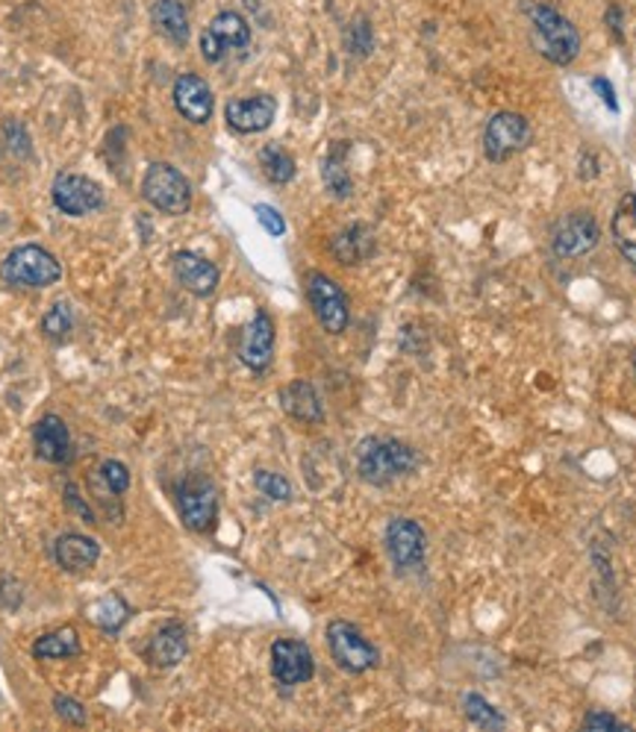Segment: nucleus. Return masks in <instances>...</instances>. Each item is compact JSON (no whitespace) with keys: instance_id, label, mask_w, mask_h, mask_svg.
Returning <instances> with one entry per match:
<instances>
[{"instance_id":"1","label":"nucleus","mask_w":636,"mask_h":732,"mask_svg":"<svg viewBox=\"0 0 636 732\" xmlns=\"http://www.w3.org/2000/svg\"><path fill=\"white\" fill-rule=\"evenodd\" d=\"M419 468V453L398 439L369 436L357 444V474L371 485H389Z\"/></svg>"},{"instance_id":"2","label":"nucleus","mask_w":636,"mask_h":732,"mask_svg":"<svg viewBox=\"0 0 636 732\" xmlns=\"http://www.w3.org/2000/svg\"><path fill=\"white\" fill-rule=\"evenodd\" d=\"M531 27H534L536 50L554 65H572L581 54V33L569 19L548 3H536L531 10Z\"/></svg>"},{"instance_id":"3","label":"nucleus","mask_w":636,"mask_h":732,"mask_svg":"<svg viewBox=\"0 0 636 732\" xmlns=\"http://www.w3.org/2000/svg\"><path fill=\"white\" fill-rule=\"evenodd\" d=\"M0 277L19 289H47L63 280V266L42 245H21L3 259Z\"/></svg>"},{"instance_id":"4","label":"nucleus","mask_w":636,"mask_h":732,"mask_svg":"<svg viewBox=\"0 0 636 732\" xmlns=\"http://www.w3.org/2000/svg\"><path fill=\"white\" fill-rule=\"evenodd\" d=\"M142 198L163 215H186L192 210V185L175 166L168 162H150L142 177Z\"/></svg>"},{"instance_id":"5","label":"nucleus","mask_w":636,"mask_h":732,"mask_svg":"<svg viewBox=\"0 0 636 732\" xmlns=\"http://www.w3.org/2000/svg\"><path fill=\"white\" fill-rule=\"evenodd\" d=\"M327 647L333 662L348 674H366L380 665V650L348 621H333L327 627Z\"/></svg>"},{"instance_id":"6","label":"nucleus","mask_w":636,"mask_h":732,"mask_svg":"<svg viewBox=\"0 0 636 732\" xmlns=\"http://www.w3.org/2000/svg\"><path fill=\"white\" fill-rule=\"evenodd\" d=\"M306 297H310V306H313L319 324L331 336H339V333L348 330V297H345L342 285L333 277L322 274V271L306 274Z\"/></svg>"},{"instance_id":"7","label":"nucleus","mask_w":636,"mask_h":732,"mask_svg":"<svg viewBox=\"0 0 636 732\" xmlns=\"http://www.w3.org/2000/svg\"><path fill=\"white\" fill-rule=\"evenodd\" d=\"M527 142H531V124L518 112H499L483 129V154L489 162H507L510 156L525 150Z\"/></svg>"},{"instance_id":"8","label":"nucleus","mask_w":636,"mask_h":732,"mask_svg":"<svg viewBox=\"0 0 636 732\" xmlns=\"http://www.w3.org/2000/svg\"><path fill=\"white\" fill-rule=\"evenodd\" d=\"M248 45L250 27L239 12H219L201 33V56L207 63H222L231 50H245Z\"/></svg>"},{"instance_id":"9","label":"nucleus","mask_w":636,"mask_h":732,"mask_svg":"<svg viewBox=\"0 0 636 732\" xmlns=\"http://www.w3.org/2000/svg\"><path fill=\"white\" fill-rule=\"evenodd\" d=\"M51 198L56 210L71 218H86L103 206V189L83 174H56Z\"/></svg>"},{"instance_id":"10","label":"nucleus","mask_w":636,"mask_h":732,"mask_svg":"<svg viewBox=\"0 0 636 732\" xmlns=\"http://www.w3.org/2000/svg\"><path fill=\"white\" fill-rule=\"evenodd\" d=\"M177 513L192 532H210L219 518V492L210 480H189L177 492Z\"/></svg>"},{"instance_id":"11","label":"nucleus","mask_w":636,"mask_h":732,"mask_svg":"<svg viewBox=\"0 0 636 732\" xmlns=\"http://www.w3.org/2000/svg\"><path fill=\"white\" fill-rule=\"evenodd\" d=\"M599 238V224H595L590 212H569V215H562V218L557 221L551 245L557 257L578 259L587 257L590 250H595Z\"/></svg>"},{"instance_id":"12","label":"nucleus","mask_w":636,"mask_h":732,"mask_svg":"<svg viewBox=\"0 0 636 732\" xmlns=\"http://www.w3.org/2000/svg\"><path fill=\"white\" fill-rule=\"evenodd\" d=\"M387 553L398 571H419L427 556V536L413 518H392L387 527Z\"/></svg>"},{"instance_id":"13","label":"nucleus","mask_w":636,"mask_h":732,"mask_svg":"<svg viewBox=\"0 0 636 732\" xmlns=\"http://www.w3.org/2000/svg\"><path fill=\"white\" fill-rule=\"evenodd\" d=\"M271 674L280 686H301L310 683L315 674V660L304 641L277 639L271 644Z\"/></svg>"},{"instance_id":"14","label":"nucleus","mask_w":636,"mask_h":732,"mask_svg":"<svg viewBox=\"0 0 636 732\" xmlns=\"http://www.w3.org/2000/svg\"><path fill=\"white\" fill-rule=\"evenodd\" d=\"M239 359L242 365L257 371V374L271 365V359H275V320L268 318V312L259 309L248 327L242 330Z\"/></svg>"},{"instance_id":"15","label":"nucleus","mask_w":636,"mask_h":732,"mask_svg":"<svg viewBox=\"0 0 636 732\" xmlns=\"http://www.w3.org/2000/svg\"><path fill=\"white\" fill-rule=\"evenodd\" d=\"M277 115V101L268 94H254V98H236L224 106V121L227 127L250 136V133H263L271 127Z\"/></svg>"},{"instance_id":"16","label":"nucleus","mask_w":636,"mask_h":732,"mask_svg":"<svg viewBox=\"0 0 636 732\" xmlns=\"http://www.w3.org/2000/svg\"><path fill=\"white\" fill-rule=\"evenodd\" d=\"M171 98H175V110L189 124H207L212 119L215 98H212L207 80H201L198 74H180L175 80V89H171Z\"/></svg>"},{"instance_id":"17","label":"nucleus","mask_w":636,"mask_h":732,"mask_svg":"<svg viewBox=\"0 0 636 732\" xmlns=\"http://www.w3.org/2000/svg\"><path fill=\"white\" fill-rule=\"evenodd\" d=\"M171 268H175L177 283L183 285L186 292L194 294V297H210L219 289V268L212 266L210 259L201 257V254H192V250H177L171 257Z\"/></svg>"},{"instance_id":"18","label":"nucleus","mask_w":636,"mask_h":732,"mask_svg":"<svg viewBox=\"0 0 636 732\" xmlns=\"http://www.w3.org/2000/svg\"><path fill=\"white\" fill-rule=\"evenodd\" d=\"M54 559L56 565L68 574H83V571H92L98 565L101 544L92 536H83V532H63L54 541Z\"/></svg>"},{"instance_id":"19","label":"nucleus","mask_w":636,"mask_h":732,"mask_svg":"<svg viewBox=\"0 0 636 732\" xmlns=\"http://www.w3.org/2000/svg\"><path fill=\"white\" fill-rule=\"evenodd\" d=\"M186 653H189V632H186L183 623L168 621L163 623V627L154 632V639L148 641L145 660H148L154 668H175V665H180V662L186 660Z\"/></svg>"},{"instance_id":"20","label":"nucleus","mask_w":636,"mask_h":732,"mask_svg":"<svg viewBox=\"0 0 636 732\" xmlns=\"http://www.w3.org/2000/svg\"><path fill=\"white\" fill-rule=\"evenodd\" d=\"M33 448H36V457L51 462V465H63L71 459V432L65 427V421L59 415H45L38 418L36 430H33Z\"/></svg>"},{"instance_id":"21","label":"nucleus","mask_w":636,"mask_h":732,"mask_svg":"<svg viewBox=\"0 0 636 732\" xmlns=\"http://www.w3.org/2000/svg\"><path fill=\"white\" fill-rule=\"evenodd\" d=\"M280 406L289 418L301 424H322L324 409L319 401V392L313 388L310 380H292L287 388H280Z\"/></svg>"},{"instance_id":"22","label":"nucleus","mask_w":636,"mask_h":732,"mask_svg":"<svg viewBox=\"0 0 636 732\" xmlns=\"http://www.w3.org/2000/svg\"><path fill=\"white\" fill-rule=\"evenodd\" d=\"M333 257L342 266H360L369 257H375V233L366 224H350L333 236Z\"/></svg>"},{"instance_id":"23","label":"nucleus","mask_w":636,"mask_h":732,"mask_svg":"<svg viewBox=\"0 0 636 732\" xmlns=\"http://www.w3.org/2000/svg\"><path fill=\"white\" fill-rule=\"evenodd\" d=\"M150 21H154L159 36H166L171 45L189 42V15H186L180 0H157L154 10H150Z\"/></svg>"},{"instance_id":"24","label":"nucleus","mask_w":636,"mask_h":732,"mask_svg":"<svg viewBox=\"0 0 636 732\" xmlns=\"http://www.w3.org/2000/svg\"><path fill=\"white\" fill-rule=\"evenodd\" d=\"M80 653H83V644H80V635H77L75 627H59L54 632H45L33 644V656L36 660H75Z\"/></svg>"},{"instance_id":"25","label":"nucleus","mask_w":636,"mask_h":732,"mask_svg":"<svg viewBox=\"0 0 636 732\" xmlns=\"http://www.w3.org/2000/svg\"><path fill=\"white\" fill-rule=\"evenodd\" d=\"M613 241L622 250V257L636 266V198L625 194L613 215Z\"/></svg>"},{"instance_id":"26","label":"nucleus","mask_w":636,"mask_h":732,"mask_svg":"<svg viewBox=\"0 0 636 732\" xmlns=\"http://www.w3.org/2000/svg\"><path fill=\"white\" fill-rule=\"evenodd\" d=\"M345 154H348V142H336V147H331V154L324 156L322 162L324 185H327V192H331L333 198H339V201L350 198V192H354L348 168H345Z\"/></svg>"},{"instance_id":"27","label":"nucleus","mask_w":636,"mask_h":732,"mask_svg":"<svg viewBox=\"0 0 636 732\" xmlns=\"http://www.w3.org/2000/svg\"><path fill=\"white\" fill-rule=\"evenodd\" d=\"M259 166H263V174L277 185H287L295 180V159L280 145L263 147V150H259Z\"/></svg>"},{"instance_id":"28","label":"nucleus","mask_w":636,"mask_h":732,"mask_svg":"<svg viewBox=\"0 0 636 732\" xmlns=\"http://www.w3.org/2000/svg\"><path fill=\"white\" fill-rule=\"evenodd\" d=\"M89 615H92V621L98 623L101 630L119 632L121 623L130 618V606L124 604L119 595H107V597H101L92 609H89Z\"/></svg>"},{"instance_id":"29","label":"nucleus","mask_w":636,"mask_h":732,"mask_svg":"<svg viewBox=\"0 0 636 732\" xmlns=\"http://www.w3.org/2000/svg\"><path fill=\"white\" fill-rule=\"evenodd\" d=\"M75 330V312L65 301L54 303L51 309L45 312V318H42V333H45L47 339L54 341H65Z\"/></svg>"},{"instance_id":"30","label":"nucleus","mask_w":636,"mask_h":732,"mask_svg":"<svg viewBox=\"0 0 636 732\" xmlns=\"http://www.w3.org/2000/svg\"><path fill=\"white\" fill-rule=\"evenodd\" d=\"M462 709H466V718L475 727H480V730H499V727H504V714L492 703H487L480 695H466Z\"/></svg>"},{"instance_id":"31","label":"nucleus","mask_w":636,"mask_h":732,"mask_svg":"<svg viewBox=\"0 0 636 732\" xmlns=\"http://www.w3.org/2000/svg\"><path fill=\"white\" fill-rule=\"evenodd\" d=\"M254 483H257L259 492L266 497H271V500H289V497H292V485H289V480L287 476L275 474V471H257V474H254Z\"/></svg>"},{"instance_id":"32","label":"nucleus","mask_w":636,"mask_h":732,"mask_svg":"<svg viewBox=\"0 0 636 732\" xmlns=\"http://www.w3.org/2000/svg\"><path fill=\"white\" fill-rule=\"evenodd\" d=\"M101 480L107 483V488H110L112 495H124L130 488V471L124 462H119V459H107L101 465Z\"/></svg>"},{"instance_id":"33","label":"nucleus","mask_w":636,"mask_h":732,"mask_svg":"<svg viewBox=\"0 0 636 732\" xmlns=\"http://www.w3.org/2000/svg\"><path fill=\"white\" fill-rule=\"evenodd\" d=\"M54 712L68 723H86V718H89V712H86V706L80 703V700L65 695L54 697Z\"/></svg>"},{"instance_id":"34","label":"nucleus","mask_w":636,"mask_h":732,"mask_svg":"<svg viewBox=\"0 0 636 732\" xmlns=\"http://www.w3.org/2000/svg\"><path fill=\"white\" fill-rule=\"evenodd\" d=\"M254 212H257V221L266 227L268 236H283L287 233V221H283V215L275 210V206H268V203H257L254 206Z\"/></svg>"},{"instance_id":"35","label":"nucleus","mask_w":636,"mask_h":732,"mask_svg":"<svg viewBox=\"0 0 636 732\" xmlns=\"http://www.w3.org/2000/svg\"><path fill=\"white\" fill-rule=\"evenodd\" d=\"M583 730H627L625 721H618L616 714L610 712H601V709H592V712H587V718H583Z\"/></svg>"},{"instance_id":"36","label":"nucleus","mask_w":636,"mask_h":732,"mask_svg":"<svg viewBox=\"0 0 636 732\" xmlns=\"http://www.w3.org/2000/svg\"><path fill=\"white\" fill-rule=\"evenodd\" d=\"M65 500H68V506H71V509H77V513L83 515L86 521H92V509L83 504V497H80V488H77L75 483L65 485Z\"/></svg>"},{"instance_id":"37","label":"nucleus","mask_w":636,"mask_h":732,"mask_svg":"<svg viewBox=\"0 0 636 732\" xmlns=\"http://www.w3.org/2000/svg\"><path fill=\"white\" fill-rule=\"evenodd\" d=\"M592 89H595V92L601 94V101L607 103V110H613V112H618V101H616V92H613V86L607 83V80H604V77H595V80H592Z\"/></svg>"}]
</instances>
